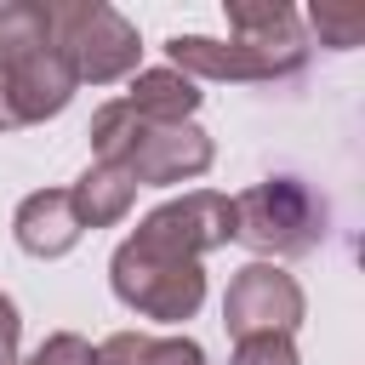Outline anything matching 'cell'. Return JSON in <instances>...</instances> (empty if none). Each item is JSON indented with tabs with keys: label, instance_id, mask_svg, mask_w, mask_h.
Masks as SVG:
<instances>
[{
	"label": "cell",
	"instance_id": "cell-1",
	"mask_svg": "<svg viewBox=\"0 0 365 365\" xmlns=\"http://www.w3.org/2000/svg\"><path fill=\"white\" fill-rule=\"evenodd\" d=\"M91 154L108 160V165H125L137 188H171V182L205 177L211 160H217L211 137L194 120L154 125V120H137L120 97L91 114Z\"/></svg>",
	"mask_w": 365,
	"mask_h": 365
},
{
	"label": "cell",
	"instance_id": "cell-2",
	"mask_svg": "<svg viewBox=\"0 0 365 365\" xmlns=\"http://www.w3.org/2000/svg\"><path fill=\"white\" fill-rule=\"evenodd\" d=\"M325 234H331V205L302 177H262L234 194V240L257 251V262L308 257Z\"/></svg>",
	"mask_w": 365,
	"mask_h": 365
},
{
	"label": "cell",
	"instance_id": "cell-3",
	"mask_svg": "<svg viewBox=\"0 0 365 365\" xmlns=\"http://www.w3.org/2000/svg\"><path fill=\"white\" fill-rule=\"evenodd\" d=\"M46 11V34L51 46L74 63V80L86 86H114L125 74H137L143 40L137 23L125 11H114L108 0H40Z\"/></svg>",
	"mask_w": 365,
	"mask_h": 365
},
{
	"label": "cell",
	"instance_id": "cell-4",
	"mask_svg": "<svg viewBox=\"0 0 365 365\" xmlns=\"http://www.w3.org/2000/svg\"><path fill=\"white\" fill-rule=\"evenodd\" d=\"M108 285H114V297H120L131 314L160 319V325H182V319H194L200 302H205V268H200V262L154 257V251H143V245H131V240L114 245V257H108Z\"/></svg>",
	"mask_w": 365,
	"mask_h": 365
},
{
	"label": "cell",
	"instance_id": "cell-5",
	"mask_svg": "<svg viewBox=\"0 0 365 365\" xmlns=\"http://www.w3.org/2000/svg\"><path fill=\"white\" fill-rule=\"evenodd\" d=\"M131 245L154 251V257H177V262H200L205 251L234 240V200L217 188H188L165 205H154L131 234Z\"/></svg>",
	"mask_w": 365,
	"mask_h": 365
},
{
	"label": "cell",
	"instance_id": "cell-6",
	"mask_svg": "<svg viewBox=\"0 0 365 365\" xmlns=\"http://www.w3.org/2000/svg\"><path fill=\"white\" fill-rule=\"evenodd\" d=\"M302 314H308L302 285H297L279 262H245V268L228 279V291H222V325H228L234 342H240V336H262V331L291 336V331L302 325Z\"/></svg>",
	"mask_w": 365,
	"mask_h": 365
},
{
	"label": "cell",
	"instance_id": "cell-7",
	"mask_svg": "<svg viewBox=\"0 0 365 365\" xmlns=\"http://www.w3.org/2000/svg\"><path fill=\"white\" fill-rule=\"evenodd\" d=\"M165 68L188 74L194 86L200 80H245V86H262V80H291L302 68V57L291 51H262L251 40H211V34H171L165 40Z\"/></svg>",
	"mask_w": 365,
	"mask_h": 365
},
{
	"label": "cell",
	"instance_id": "cell-8",
	"mask_svg": "<svg viewBox=\"0 0 365 365\" xmlns=\"http://www.w3.org/2000/svg\"><path fill=\"white\" fill-rule=\"evenodd\" d=\"M0 86H6V103H11L17 125H40V120L63 114V108L74 103V91H80L74 63H68L51 40L34 46L29 57H17L11 68H0Z\"/></svg>",
	"mask_w": 365,
	"mask_h": 365
},
{
	"label": "cell",
	"instance_id": "cell-9",
	"mask_svg": "<svg viewBox=\"0 0 365 365\" xmlns=\"http://www.w3.org/2000/svg\"><path fill=\"white\" fill-rule=\"evenodd\" d=\"M11 234H17V245L29 251V257H68L74 245H80V217H74V205H68V188H34V194H23V205L11 211Z\"/></svg>",
	"mask_w": 365,
	"mask_h": 365
},
{
	"label": "cell",
	"instance_id": "cell-10",
	"mask_svg": "<svg viewBox=\"0 0 365 365\" xmlns=\"http://www.w3.org/2000/svg\"><path fill=\"white\" fill-rule=\"evenodd\" d=\"M131 200H137L131 171H125V165H108V160H91V165L68 182V205H74L80 228H114V222H125Z\"/></svg>",
	"mask_w": 365,
	"mask_h": 365
},
{
	"label": "cell",
	"instance_id": "cell-11",
	"mask_svg": "<svg viewBox=\"0 0 365 365\" xmlns=\"http://www.w3.org/2000/svg\"><path fill=\"white\" fill-rule=\"evenodd\" d=\"M200 86L188 80V74H177V68H137L131 74V91L120 97L137 120H154V125H182V120H194V108H200Z\"/></svg>",
	"mask_w": 365,
	"mask_h": 365
},
{
	"label": "cell",
	"instance_id": "cell-12",
	"mask_svg": "<svg viewBox=\"0 0 365 365\" xmlns=\"http://www.w3.org/2000/svg\"><path fill=\"white\" fill-rule=\"evenodd\" d=\"M228 29L234 40H251L262 51H291V57H308L302 46V17L279 0H228Z\"/></svg>",
	"mask_w": 365,
	"mask_h": 365
},
{
	"label": "cell",
	"instance_id": "cell-13",
	"mask_svg": "<svg viewBox=\"0 0 365 365\" xmlns=\"http://www.w3.org/2000/svg\"><path fill=\"white\" fill-rule=\"evenodd\" d=\"M46 11L40 0H6L0 6V68H11L17 57H29L34 46H46Z\"/></svg>",
	"mask_w": 365,
	"mask_h": 365
},
{
	"label": "cell",
	"instance_id": "cell-14",
	"mask_svg": "<svg viewBox=\"0 0 365 365\" xmlns=\"http://www.w3.org/2000/svg\"><path fill=\"white\" fill-rule=\"evenodd\" d=\"M308 23H314L319 46H331V51H354V46L365 40V6H336V0H319V6L308 11Z\"/></svg>",
	"mask_w": 365,
	"mask_h": 365
},
{
	"label": "cell",
	"instance_id": "cell-15",
	"mask_svg": "<svg viewBox=\"0 0 365 365\" xmlns=\"http://www.w3.org/2000/svg\"><path fill=\"white\" fill-rule=\"evenodd\" d=\"M228 365H302L297 359V342L279 336V331H262V336H240Z\"/></svg>",
	"mask_w": 365,
	"mask_h": 365
},
{
	"label": "cell",
	"instance_id": "cell-16",
	"mask_svg": "<svg viewBox=\"0 0 365 365\" xmlns=\"http://www.w3.org/2000/svg\"><path fill=\"white\" fill-rule=\"evenodd\" d=\"M23 365H97V348H91L80 331H51Z\"/></svg>",
	"mask_w": 365,
	"mask_h": 365
},
{
	"label": "cell",
	"instance_id": "cell-17",
	"mask_svg": "<svg viewBox=\"0 0 365 365\" xmlns=\"http://www.w3.org/2000/svg\"><path fill=\"white\" fill-rule=\"evenodd\" d=\"M97 365H148V331H114L97 342Z\"/></svg>",
	"mask_w": 365,
	"mask_h": 365
},
{
	"label": "cell",
	"instance_id": "cell-18",
	"mask_svg": "<svg viewBox=\"0 0 365 365\" xmlns=\"http://www.w3.org/2000/svg\"><path fill=\"white\" fill-rule=\"evenodd\" d=\"M148 365H205V348L194 336H148Z\"/></svg>",
	"mask_w": 365,
	"mask_h": 365
},
{
	"label": "cell",
	"instance_id": "cell-19",
	"mask_svg": "<svg viewBox=\"0 0 365 365\" xmlns=\"http://www.w3.org/2000/svg\"><path fill=\"white\" fill-rule=\"evenodd\" d=\"M17 348H23V319H17V302L0 291V365H17Z\"/></svg>",
	"mask_w": 365,
	"mask_h": 365
},
{
	"label": "cell",
	"instance_id": "cell-20",
	"mask_svg": "<svg viewBox=\"0 0 365 365\" xmlns=\"http://www.w3.org/2000/svg\"><path fill=\"white\" fill-rule=\"evenodd\" d=\"M17 125V114H11V103H6V86H0V131H11Z\"/></svg>",
	"mask_w": 365,
	"mask_h": 365
}]
</instances>
